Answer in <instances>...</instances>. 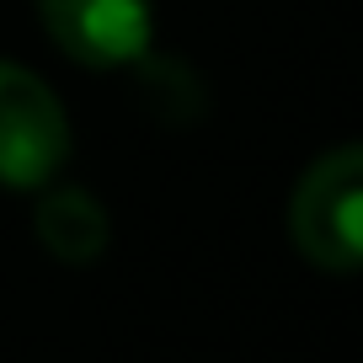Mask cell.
<instances>
[{
  "mask_svg": "<svg viewBox=\"0 0 363 363\" xmlns=\"http://www.w3.org/2000/svg\"><path fill=\"white\" fill-rule=\"evenodd\" d=\"M358 193H363V150L337 145L299 177L289 203V235L315 267L352 272L363 262L358 240Z\"/></svg>",
  "mask_w": 363,
  "mask_h": 363,
  "instance_id": "obj_1",
  "label": "cell"
},
{
  "mask_svg": "<svg viewBox=\"0 0 363 363\" xmlns=\"http://www.w3.org/2000/svg\"><path fill=\"white\" fill-rule=\"evenodd\" d=\"M69 155V123L59 96L33 69L0 59V182L43 187Z\"/></svg>",
  "mask_w": 363,
  "mask_h": 363,
  "instance_id": "obj_2",
  "label": "cell"
},
{
  "mask_svg": "<svg viewBox=\"0 0 363 363\" xmlns=\"http://www.w3.org/2000/svg\"><path fill=\"white\" fill-rule=\"evenodd\" d=\"M48 38L86 69H118L150 54V0H38Z\"/></svg>",
  "mask_w": 363,
  "mask_h": 363,
  "instance_id": "obj_3",
  "label": "cell"
},
{
  "mask_svg": "<svg viewBox=\"0 0 363 363\" xmlns=\"http://www.w3.org/2000/svg\"><path fill=\"white\" fill-rule=\"evenodd\" d=\"M33 230H38L48 257L69 262V267L96 262L107 251V240H113L107 208L96 203L86 187H69V182L65 187H48L43 182V198H38V208H33Z\"/></svg>",
  "mask_w": 363,
  "mask_h": 363,
  "instance_id": "obj_4",
  "label": "cell"
},
{
  "mask_svg": "<svg viewBox=\"0 0 363 363\" xmlns=\"http://www.w3.org/2000/svg\"><path fill=\"white\" fill-rule=\"evenodd\" d=\"M139 65V80H145L150 102L160 107V113H177V118H198L203 113V91H198V75L187 65H177V59H134Z\"/></svg>",
  "mask_w": 363,
  "mask_h": 363,
  "instance_id": "obj_5",
  "label": "cell"
}]
</instances>
